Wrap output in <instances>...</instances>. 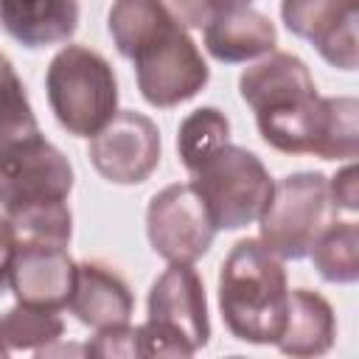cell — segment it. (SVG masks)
Returning a JSON list of instances; mask_svg holds the SVG:
<instances>
[{"mask_svg":"<svg viewBox=\"0 0 359 359\" xmlns=\"http://www.w3.org/2000/svg\"><path fill=\"white\" fill-rule=\"evenodd\" d=\"M238 95L252 107L266 146L283 154L353 160L359 154V104L351 95L323 98L306 62L269 50L238 76Z\"/></svg>","mask_w":359,"mask_h":359,"instance_id":"cell-1","label":"cell"},{"mask_svg":"<svg viewBox=\"0 0 359 359\" xmlns=\"http://www.w3.org/2000/svg\"><path fill=\"white\" fill-rule=\"evenodd\" d=\"M107 28L118 53L135 65L137 90L151 107L168 109L205 90L210 67L160 0H115Z\"/></svg>","mask_w":359,"mask_h":359,"instance_id":"cell-2","label":"cell"},{"mask_svg":"<svg viewBox=\"0 0 359 359\" xmlns=\"http://www.w3.org/2000/svg\"><path fill=\"white\" fill-rule=\"evenodd\" d=\"M289 309L286 269L258 238L233 244L219 269V311L224 328L250 345H275Z\"/></svg>","mask_w":359,"mask_h":359,"instance_id":"cell-3","label":"cell"},{"mask_svg":"<svg viewBox=\"0 0 359 359\" xmlns=\"http://www.w3.org/2000/svg\"><path fill=\"white\" fill-rule=\"evenodd\" d=\"M50 112L73 137H93L118 112V79L112 65L93 48H62L45 73Z\"/></svg>","mask_w":359,"mask_h":359,"instance_id":"cell-4","label":"cell"},{"mask_svg":"<svg viewBox=\"0 0 359 359\" xmlns=\"http://www.w3.org/2000/svg\"><path fill=\"white\" fill-rule=\"evenodd\" d=\"M137 334L140 356H191L208 345V297L194 264H168L151 283L149 317Z\"/></svg>","mask_w":359,"mask_h":359,"instance_id":"cell-5","label":"cell"},{"mask_svg":"<svg viewBox=\"0 0 359 359\" xmlns=\"http://www.w3.org/2000/svg\"><path fill=\"white\" fill-rule=\"evenodd\" d=\"M191 185L216 230H238L258 222L275 182L258 154L227 140L191 168Z\"/></svg>","mask_w":359,"mask_h":359,"instance_id":"cell-6","label":"cell"},{"mask_svg":"<svg viewBox=\"0 0 359 359\" xmlns=\"http://www.w3.org/2000/svg\"><path fill=\"white\" fill-rule=\"evenodd\" d=\"M334 216L328 177L320 171H297L272 185V196L258 216V241L280 261H300Z\"/></svg>","mask_w":359,"mask_h":359,"instance_id":"cell-7","label":"cell"},{"mask_svg":"<svg viewBox=\"0 0 359 359\" xmlns=\"http://www.w3.org/2000/svg\"><path fill=\"white\" fill-rule=\"evenodd\" d=\"M70 191L73 165L39 129L0 140V208L6 216L34 205L67 202Z\"/></svg>","mask_w":359,"mask_h":359,"instance_id":"cell-8","label":"cell"},{"mask_svg":"<svg viewBox=\"0 0 359 359\" xmlns=\"http://www.w3.org/2000/svg\"><path fill=\"white\" fill-rule=\"evenodd\" d=\"M146 236L151 250L168 264L199 261L216 236L205 202L191 182H174L157 191L146 208Z\"/></svg>","mask_w":359,"mask_h":359,"instance_id":"cell-9","label":"cell"},{"mask_svg":"<svg viewBox=\"0 0 359 359\" xmlns=\"http://www.w3.org/2000/svg\"><path fill=\"white\" fill-rule=\"evenodd\" d=\"M87 157L107 182L140 185L160 165V129L143 112H115L112 121L90 137Z\"/></svg>","mask_w":359,"mask_h":359,"instance_id":"cell-10","label":"cell"},{"mask_svg":"<svg viewBox=\"0 0 359 359\" xmlns=\"http://www.w3.org/2000/svg\"><path fill=\"white\" fill-rule=\"evenodd\" d=\"M280 17L289 34L311 42L331 67L356 70V0H280Z\"/></svg>","mask_w":359,"mask_h":359,"instance_id":"cell-11","label":"cell"},{"mask_svg":"<svg viewBox=\"0 0 359 359\" xmlns=\"http://www.w3.org/2000/svg\"><path fill=\"white\" fill-rule=\"evenodd\" d=\"M76 280V261L70 258L67 247L45 244V241H17L8 286L17 303L42 309V311H62L73 294Z\"/></svg>","mask_w":359,"mask_h":359,"instance_id":"cell-12","label":"cell"},{"mask_svg":"<svg viewBox=\"0 0 359 359\" xmlns=\"http://www.w3.org/2000/svg\"><path fill=\"white\" fill-rule=\"evenodd\" d=\"M67 309L81 325L101 331L129 323L135 311V297L129 283L112 266L101 261H81L76 264V280Z\"/></svg>","mask_w":359,"mask_h":359,"instance_id":"cell-13","label":"cell"},{"mask_svg":"<svg viewBox=\"0 0 359 359\" xmlns=\"http://www.w3.org/2000/svg\"><path fill=\"white\" fill-rule=\"evenodd\" d=\"M202 31L208 53L224 65L264 56L278 45L275 22L250 3H236L219 11Z\"/></svg>","mask_w":359,"mask_h":359,"instance_id":"cell-14","label":"cell"},{"mask_svg":"<svg viewBox=\"0 0 359 359\" xmlns=\"http://www.w3.org/2000/svg\"><path fill=\"white\" fill-rule=\"evenodd\" d=\"M0 22L25 48L62 45L79 28V0H0Z\"/></svg>","mask_w":359,"mask_h":359,"instance_id":"cell-15","label":"cell"},{"mask_svg":"<svg viewBox=\"0 0 359 359\" xmlns=\"http://www.w3.org/2000/svg\"><path fill=\"white\" fill-rule=\"evenodd\" d=\"M337 320L331 303L311 289H292L278 348L286 356H320L334 345Z\"/></svg>","mask_w":359,"mask_h":359,"instance_id":"cell-16","label":"cell"},{"mask_svg":"<svg viewBox=\"0 0 359 359\" xmlns=\"http://www.w3.org/2000/svg\"><path fill=\"white\" fill-rule=\"evenodd\" d=\"M311 264L328 283H356L359 278V224L331 219L311 244Z\"/></svg>","mask_w":359,"mask_h":359,"instance_id":"cell-17","label":"cell"},{"mask_svg":"<svg viewBox=\"0 0 359 359\" xmlns=\"http://www.w3.org/2000/svg\"><path fill=\"white\" fill-rule=\"evenodd\" d=\"M65 334V323L56 311H42L17 303L0 317V356L36 351L42 353Z\"/></svg>","mask_w":359,"mask_h":359,"instance_id":"cell-18","label":"cell"},{"mask_svg":"<svg viewBox=\"0 0 359 359\" xmlns=\"http://www.w3.org/2000/svg\"><path fill=\"white\" fill-rule=\"evenodd\" d=\"M227 140H230V121L216 107H199L188 112L177 129V151L188 171Z\"/></svg>","mask_w":359,"mask_h":359,"instance_id":"cell-19","label":"cell"},{"mask_svg":"<svg viewBox=\"0 0 359 359\" xmlns=\"http://www.w3.org/2000/svg\"><path fill=\"white\" fill-rule=\"evenodd\" d=\"M17 241H45V244H70L73 236V213L67 202H48L17 210L8 216Z\"/></svg>","mask_w":359,"mask_h":359,"instance_id":"cell-20","label":"cell"},{"mask_svg":"<svg viewBox=\"0 0 359 359\" xmlns=\"http://www.w3.org/2000/svg\"><path fill=\"white\" fill-rule=\"evenodd\" d=\"M39 123L34 118L25 87L14 70V65L0 53V140L36 132Z\"/></svg>","mask_w":359,"mask_h":359,"instance_id":"cell-21","label":"cell"},{"mask_svg":"<svg viewBox=\"0 0 359 359\" xmlns=\"http://www.w3.org/2000/svg\"><path fill=\"white\" fill-rule=\"evenodd\" d=\"M87 353L93 356H140V334L137 325H112L101 328L93 342H87Z\"/></svg>","mask_w":359,"mask_h":359,"instance_id":"cell-22","label":"cell"},{"mask_svg":"<svg viewBox=\"0 0 359 359\" xmlns=\"http://www.w3.org/2000/svg\"><path fill=\"white\" fill-rule=\"evenodd\" d=\"M160 6L182 28H205L219 11L236 6V0H160Z\"/></svg>","mask_w":359,"mask_h":359,"instance_id":"cell-23","label":"cell"},{"mask_svg":"<svg viewBox=\"0 0 359 359\" xmlns=\"http://www.w3.org/2000/svg\"><path fill=\"white\" fill-rule=\"evenodd\" d=\"M328 194H331L334 210L356 213L359 194H356V165H353V163H348L345 168H339V171L328 180Z\"/></svg>","mask_w":359,"mask_h":359,"instance_id":"cell-24","label":"cell"},{"mask_svg":"<svg viewBox=\"0 0 359 359\" xmlns=\"http://www.w3.org/2000/svg\"><path fill=\"white\" fill-rule=\"evenodd\" d=\"M17 250V236L6 213H0V292L8 286V272H11V258Z\"/></svg>","mask_w":359,"mask_h":359,"instance_id":"cell-25","label":"cell"},{"mask_svg":"<svg viewBox=\"0 0 359 359\" xmlns=\"http://www.w3.org/2000/svg\"><path fill=\"white\" fill-rule=\"evenodd\" d=\"M236 3H252V0H236Z\"/></svg>","mask_w":359,"mask_h":359,"instance_id":"cell-26","label":"cell"}]
</instances>
